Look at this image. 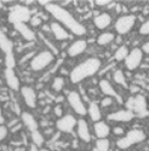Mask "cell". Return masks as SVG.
I'll list each match as a JSON object with an SVG mask.
<instances>
[{"instance_id": "obj_1", "label": "cell", "mask_w": 149, "mask_h": 151, "mask_svg": "<svg viewBox=\"0 0 149 151\" xmlns=\"http://www.w3.org/2000/svg\"><path fill=\"white\" fill-rule=\"evenodd\" d=\"M45 10L50 16L56 19V22L62 24L67 30L72 32L74 35L82 36L86 34V27L81 24L67 9L62 7L56 3H50L47 6H45Z\"/></svg>"}, {"instance_id": "obj_2", "label": "cell", "mask_w": 149, "mask_h": 151, "mask_svg": "<svg viewBox=\"0 0 149 151\" xmlns=\"http://www.w3.org/2000/svg\"><path fill=\"white\" fill-rule=\"evenodd\" d=\"M99 69H101V60L95 57L89 58L72 69V71L69 73V80L72 83H79L85 79L96 75Z\"/></svg>"}, {"instance_id": "obj_3", "label": "cell", "mask_w": 149, "mask_h": 151, "mask_svg": "<svg viewBox=\"0 0 149 151\" xmlns=\"http://www.w3.org/2000/svg\"><path fill=\"white\" fill-rule=\"evenodd\" d=\"M145 139H147V134L142 129H131L125 135H122L116 140V146L120 150H127L136 144L144 142Z\"/></svg>"}, {"instance_id": "obj_4", "label": "cell", "mask_w": 149, "mask_h": 151, "mask_svg": "<svg viewBox=\"0 0 149 151\" xmlns=\"http://www.w3.org/2000/svg\"><path fill=\"white\" fill-rule=\"evenodd\" d=\"M55 62V55L50 50H43L36 53L29 62L30 69L34 71H41L46 69L48 65H51Z\"/></svg>"}, {"instance_id": "obj_5", "label": "cell", "mask_w": 149, "mask_h": 151, "mask_svg": "<svg viewBox=\"0 0 149 151\" xmlns=\"http://www.w3.org/2000/svg\"><path fill=\"white\" fill-rule=\"evenodd\" d=\"M32 18V11L23 5H14L10 7V12L7 15V21L12 26L21 23H27Z\"/></svg>"}, {"instance_id": "obj_6", "label": "cell", "mask_w": 149, "mask_h": 151, "mask_svg": "<svg viewBox=\"0 0 149 151\" xmlns=\"http://www.w3.org/2000/svg\"><path fill=\"white\" fill-rule=\"evenodd\" d=\"M136 21H137V17H136L135 15H132V14H127V15L118 17V19L115 21V24H114L115 32L119 35L127 34L136 26Z\"/></svg>"}, {"instance_id": "obj_7", "label": "cell", "mask_w": 149, "mask_h": 151, "mask_svg": "<svg viewBox=\"0 0 149 151\" xmlns=\"http://www.w3.org/2000/svg\"><path fill=\"white\" fill-rule=\"evenodd\" d=\"M67 102L69 106L73 109V111L79 116H85L88 115V106L85 105L81 96L77 91H72L67 96Z\"/></svg>"}, {"instance_id": "obj_8", "label": "cell", "mask_w": 149, "mask_h": 151, "mask_svg": "<svg viewBox=\"0 0 149 151\" xmlns=\"http://www.w3.org/2000/svg\"><path fill=\"white\" fill-rule=\"evenodd\" d=\"M143 56H144V52L142 51V48H140V47L132 48L131 51H130V53H129V56L126 57V59L124 60L126 69L130 70V71L136 70V69H137L142 64Z\"/></svg>"}, {"instance_id": "obj_9", "label": "cell", "mask_w": 149, "mask_h": 151, "mask_svg": "<svg viewBox=\"0 0 149 151\" xmlns=\"http://www.w3.org/2000/svg\"><path fill=\"white\" fill-rule=\"evenodd\" d=\"M77 124H78V120L75 119V116L67 114L57 120L56 128L62 133H72L74 128H77Z\"/></svg>"}, {"instance_id": "obj_10", "label": "cell", "mask_w": 149, "mask_h": 151, "mask_svg": "<svg viewBox=\"0 0 149 151\" xmlns=\"http://www.w3.org/2000/svg\"><path fill=\"white\" fill-rule=\"evenodd\" d=\"M20 92H21V96L24 100V104L30 109L36 108V104H38V96H36V92H35V90L33 88V87L22 86Z\"/></svg>"}, {"instance_id": "obj_11", "label": "cell", "mask_w": 149, "mask_h": 151, "mask_svg": "<svg viewBox=\"0 0 149 151\" xmlns=\"http://www.w3.org/2000/svg\"><path fill=\"white\" fill-rule=\"evenodd\" d=\"M88 48V41L84 40V39H79V40H75L73 41L68 48H67V53L69 57L74 58V57H78L80 56L81 53H84Z\"/></svg>"}, {"instance_id": "obj_12", "label": "cell", "mask_w": 149, "mask_h": 151, "mask_svg": "<svg viewBox=\"0 0 149 151\" xmlns=\"http://www.w3.org/2000/svg\"><path fill=\"white\" fill-rule=\"evenodd\" d=\"M107 119L110 121H115V122H130L135 119V112L127 109H122L115 112H111V114L107 116Z\"/></svg>"}, {"instance_id": "obj_13", "label": "cell", "mask_w": 149, "mask_h": 151, "mask_svg": "<svg viewBox=\"0 0 149 151\" xmlns=\"http://www.w3.org/2000/svg\"><path fill=\"white\" fill-rule=\"evenodd\" d=\"M50 32H51V34L55 36V39L58 41H64L70 37V34L68 33V30L56 21L50 23Z\"/></svg>"}, {"instance_id": "obj_14", "label": "cell", "mask_w": 149, "mask_h": 151, "mask_svg": "<svg viewBox=\"0 0 149 151\" xmlns=\"http://www.w3.org/2000/svg\"><path fill=\"white\" fill-rule=\"evenodd\" d=\"M77 134L79 137V139L84 143H90L91 142V132L89 128V124L86 122V120L80 119L78 120L77 124Z\"/></svg>"}, {"instance_id": "obj_15", "label": "cell", "mask_w": 149, "mask_h": 151, "mask_svg": "<svg viewBox=\"0 0 149 151\" xmlns=\"http://www.w3.org/2000/svg\"><path fill=\"white\" fill-rule=\"evenodd\" d=\"M4 76H5V81L6 85L9 86V88L12 91H20L21 90V83H20V79L16 75L14 69H5L4 71Z\"/></svg>"}, {"instance_id": "obj_16", "label": "cell", "mask_w": 149, "mask_h": 151, "mask_svg": "<svg viewBox=\"0 0 149 151\" xmlns=\"http://www.w3.org/2000/svg\"><path fill=\"white\" fill-rule=\"evenodd\" d=\"M147 98L143 94H137L136 97H133V109L132 111L138 114L140 116L142 115H147Z\"/></svg>"}, {"instance_id": "obj_17", "label": "cell", "mask_w": 149, "mask_h": 151, "mask_svg": "<svg viewBox=\"0 0 149 151\" xmlns=\"http://www.w3.org/2000/svg\"><path fill=\"white\" fill-rule=\"evenodd\" d=\"M93 133L97 137V139H107L110 134V127L107 122L104 121H98L93 124Z\"/></svg>"}, {"instance_id": "obj_18", "label": "cell", "mask_w": 149, "mask_h": 151, "mask_svg": "<svg viewBox=\"0 0 149 151\" xmlns=\"http://www.w3.org/2000/svg\"><path fill=\"white\" fill-rule=\"evenodd\" d=\"M14 28H15V30L23 37L24 40H27V41H34L36 39L35 33L30 29V27L28 26V24H26V23L16 24V26H14Z\"/></svg>"}, {"instance_id": "obj_19", "label": "cell", "mask_w": 149, "mask_h": 151, "mask_svg": "<svg viewBox=\"0 0 149 151\" xmlns=\"http://www.w3.org/2000/svg\"><path fill=\"white\" fill-rule=\"evenodd\" d=\"M0 50L5 53V56L14 55V42L9 39V36L1 28H0Z\"/></svg>"}, {"instance_id": "obj_20", "label": "cell", "mask_w": 149, "mask_h": 151, "mask_svg": "<svg viewBox=\"0 0 149 151\" xmlns=\"http://www.w3.org/2000/svg\"><path fill=\"white\" fill-rule=\"evenodd\" d=\"M111 23V16L108 12H102V14H98L95 18H93V24L95 27L99 30L107 29Z\"/></svg>"}, {"instance_id": "obj_21", "label": "cell", "mask_w": 149, "mask_h": 151, "mask_svg": "<svg viewBox=\"0 0 149 151\" xmlns=\"http://www.w3.org/2000/svg\"><path fill=\"white\" fill-rule=\"evenodd\" d=\"M21 121L30 132H34V131L39 129V122L36 121V119L32 114H29V112L23 111L21 114Z\"/></svg>"}, {"instance_id": "obj_22", "label": "cell", "mask_w": 149, "mask_h": 151, "mask_svg": "<svg viewBox=\"0 0 149 151\" xmlns=\"http://www.w3.org/2000/svg\"><path fill=\"white\" fill-rule=\"evenodd\" d=\"M99 90H101V92L106 96V97H111V98H119L118 97V93L115 91V88L113 87V85H111L108 80L106 79H102L101 81H99Z\"/></svg>"}, {"instance_id": "obj_23", "label": "cell", "mask_w": 149, "mask_h": 151, "mask_svg": "<svg viewBox=\"0 0 149 151\" xmlns=\"http://www.w3.org/2000/svg\"><path fill=\"white\" fill-rule=\"evenodd\" d=\"M88 115L90 116L91 121L93 122H98L102 119V112H101V108L96 102H91L88 106Z\"/></svg>"}, {"instance_id": "obj_24", "label": "cell", "mask_w": 149, "mask_h": 151, "mask_svg": "<svg viewBox=\"0 0 149 151\" xmlns=\"http://www.w3.org/2000/svg\"><path fill=\"white\" fill-rule=\"evenodd\" d=\"M115 40V34L110 33V32H104L102 34H99L97 37V44L99 46H107L109 44H111Z\"/></svg>"}, {"instance_id": "obj_25", "label": "cell", "mask_w": 149, "mask_h": 151, "mask_svg": "<svg viewBox=\"0 0 149 151\" xmlns=\"http://www.w3.org/2000/svg\"><path fill=\"white\" fill-rule=\"evenodd\" d=\"M113 80H114L118 85L125 87V88H127V87H129L127 81H126V76H125V74H124V71H122L121 69L114 70V73H113Z\"/></svg>"}, {"instance_id": "obj_26", "label": "cell", "mask_w": 149, "mask_h": 151, "mask_svg": "<svg viewBox=\"0 0 149 151\" xmlns=\"http://www.w3.org/2000/svg\"><path fill=\"white\" fill-rule=\"evenodd\" d=\"M129 53H130V50L127 48V46L121 45V46H119L116 48V51L114 53V58H115L116 62H122V60L126 59V57L129 56Z\"/></svg>"}, {"instance_id": "obj_27", "label": "cell", "mask_w": 149, "mask_h": 151, "mask_svg": "<svg viewBox=\"0 0 149 151\" xmlns=\"http://www.w3.org/2000/svg\"><path fill=\"white\" fill-rule=\"evenodd\" d=\"M30 139H32V143L35 144L36 146H41L45 142L44 139V135L41 134V132L38 129V131H34V132H30Z\"/></svg>"}, {"instance_id": "obj_28", "label": "cell", "mask_w": 149, "mask_h": 151, "mask_svg": "<svg viewBox=\"0 0 149 151\" xmlns=\"http://www.w3.org/2000/svg\"><path fill=\"white\" fill-rule=\"evenodd\" d=\"M64 85H66V81L62 76H56L54 80H52V90L56 91V92H61L62 90L64 88Z\"/></svg>"}, {"instance_id": "obj_29", "label": "cell", "mask_w": 149, "mask_h": 151, "mask_svg": "<svg viewBox=\"0 0 149 151\" xmlns=\"http://www.w3.org/2000/svg\"><path fill=\"white\" fill-rule=\"evenodd\" d=\"M110 149V142L107 139H98L96 140V150L97 151H109Z\"/></svg>"}, {"instance_id": "obj_30", "label": "cell", "mask_w": 149, "mask_h": 151, "mask_svg": "<svg viewBox=\"0 0 149 151\" xmlns=\"http://www.w3.org/2000/svg\"><path fill=\"white\" fill-rule=\"evenodd\" d=\"M5 67L6 69H15L16 64H17V62H16V58L14 55H9V56H5Z\"/></svg>"}, {"instance_id": "obj_31", "label": "cell", "mask_w": 149, "mask_h": 151, "mask_svg": "<svg viewBox=\"0 0 149 151\" xmlns=\"http://www.w3.org/2000/svg\"><path fill=\"white\" fill-rule=\"evenodd\" d=\"M39 15H40V14H38L36 16H33V17L30 18L29 23H30L32 27H38V26H40V24H41V18H40Z\"/></svg>"}, {"instance_id": "obj_32", "label": "cell", "mask_w": 149, "mask_h": 151, "mask_svg": "<svg viewBox=\"0 0 149 151\" xmlns=\"http://www.w3.org/2000/svg\"><path fill=\"white\" fill-rule=\"evenodd\" d=\"M140 33L142 35H149V19L145 21L142 26L140 27Z\"/></svg>"}, {"instance_id": "obj_33", "label": "cell", "mask_w": 149, "mask_h": 151, "mask_svg": "<svg viewBox=\"0 0 149 151\" xmlns=\"http://www.w3.org/2000/svg\"><path fill=\"white\" fill-rule=\"evenodd\" d=\"M7 134H9V128L6 127L5 124L0 126V142H1V140H4L5 138L7 137Z\"/></svg>"}, {"instance_id": "obj_34", "label": "cell", "mask_w": 149, "mask_h": 151, "mask_svg": "<svg viewBox=\"0 0 149 151\" xmlns=\"http://www.w3.org/2000/svg\"><path fill=\"white\" fill-rule=\"evenodd\" d=\"M111 104H113V98L111 97H106L101 100V106L103 108H107V106H110Z\"/></svg>"}, {"instance_id": "obj_35", "label": "cell", "mask_w": 149, "mask_h": 151, "mask_svg": "<svg viewBox=\"0 0 149 151\" xmlns=\"http://www.w3.org/2000/svg\"><path fill=\"white\" fill-rule=\"evenodd\" d=\"M113 134H115V135H120V137H122L124 135V133H125V131H124V128L122 127H120V126H115V127L113 128Z\"/></svg>"}, {"instance_id": "obj_36", "label": "cell", "mask_w": 149, "mask_h": 151, "mask_svg": "<svg viewBox=\"0 0 149 151\" xmlns=\"http://www.w3.org/2000/svg\"><path fill=\"white\" fill-rule=\"evenodd\" d=\"M54 111H55V115H56L58 119L63 116V115H62V114H63V110H62V106H61V105H57V106L54 109Z\"/></svg>"}, {"instance_id": "obj_37", "label": "cell", "mask_w": 149, "mask_h": 151, "mask_svg": "<svg viewBox=\"0 0 149 151\" xmlns=\"http://www.w3.org/2000/svg\"><path fill=\"white\" fill-rule=\"evenodd\" d=\"M95 4L97 6H106V5H110L111 1H109V0H96Z\"/></svg>"}, {"instance_id": "obj_38", "label": "cell", "mask_w": 149, "mask_h": 151, "mask_svg": "<svg viewBox=\"0 0 149 151\" xmlns=\"http://www.w3.org/2000/svg\"><path fill=\"white\" fill-rule=\"evenodd\" d=\"M142 51H143L144 53L149 55V40H148L145 44H143V46H142Z\"/></svg>"}, {"instance_id": "obj_39", "label": "cell", "mask_w": 149, "mask_h": 151, "mask_svg": "<svg viewBox=\"0 0 149 151\" xmlns=\"http://www.w3.org/2000/svg\"><path fill=\"white\" fill-rule=\"evenodd\" d=\"M29 151H40V149H39V146H36L35 144L32 143V145L29 146Z\"/></svg>"}, {"instance_id": "obj_40", "label": "cell", "mask_w": 149, "mask_h": 151, "mask_svg": "<svg viewBox=\"0 0 149 151\" xmlns=\"http://www.w3.org/2000/svg\"><path fill=\"white\" fill-rule=\"evenodd\" d=\"M50 3H52V1H50V0H44V1L41 0V1H38V4H39V5H41V6H44V7H45V6H47Z\"/></svg>"}, {"instance_id": "obj_41", "label": "cell", "mask_w": 149, "mask_h": 151, "mask_svg": "<svg viewBox=\"0 0 149 151\" xmlns=\"http://www.w3.org/2000/svg\"><path fill=\"white\" fill-rule=\"evenodd\" d=\"M55 100H56V103H57V104H61V103L64 100V97H63V96H58V97H57Z\"/></svg>"}, {"instance_id": "obj_42", "label": "cell", "mask_w": 149, "mask_h": 151, "mask_svg": "<svg viewBox=\"0 0 149 151\" xmlns=\"http://www.w3.org/2000/svg\"><path fill=\"white\" fill-rule=\"evenodd\" d=\"M20 128H21V123H18L17 126H15V127H12L11 132H17V129H20Z\"/></svg>"}, {"instance_id": "obj_43", "label": "cell", "mask_w": 149, "mask_h": 151, "mask_svg": "<svg viewBox=\"0 0 149 151\" xmlns=\"http://www.w3.org/2000/svg\"><path fill=\"white\" fill-rule=\"evenodd\" d=\"M40 151H50V150H48V149H46V147H41V149H40Z\"/></svg>"}, {"instance_id": "obj_44", "label": "cell", "mask_w": 149, "mask_h": 151, "mask_svg": "<svg viewBox=\"0 0 149 151\" xmlns=\"http://www.w3.org/2000/svg\"><path fill=\"white\" fill-rule=\"evenodd\" d=\"M0 17H1V14H0Z\"/></svg>"}, {"instance_id": "obj_45", "label": "cell", "mask_w": 149, "mask_h": 151, "mask_svg": "<svg viewBox=\"0 0 149 151\" xmlns=\"http://www.w3.org/2000/svg\"><path fill=\"white\" fill-rule=\"evenodd\" d=\"M135 151H136V150H135Z\"/></svg>"}]
</instances>
